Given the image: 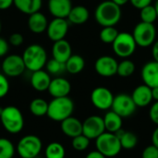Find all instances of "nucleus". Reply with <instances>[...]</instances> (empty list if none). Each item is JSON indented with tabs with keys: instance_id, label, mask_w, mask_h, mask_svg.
<instances>
[{
	"instance_id": "f257e3e1",
	"label": "nucleus",
	"mask_w": 158,
	"mask_h": 158,
	"mask_svg": "<svg viewBox=\"0 0 158 158\" xmlns=\"http://www.w3.org/2000/svg\"><path fill=\"white\" fill-rule=\"evenodd\" d=\"M122 17L121 6L111 0L101 2L95 8L94 19L102 27L116 26Z\"/></svg>"
},
{
	"instance_id": "f03ea898",
	"label": "nucleus",
	"mask_w": 158,
	"mask_h": 158,
	"mask_svg": "<svg viewBox=\"0 0 158 158\" xmlns=\"http://www.w3.org/2000/svg\"><path fill=\"white\" fill-rule=\"evenodd\" d=\"M22 58L26 69H29L31 72L43 69L48 60L46 50L39 44L28 45L23 51Z\"/></svg>"
},
{
	"instance_id": "7ed1b4c3",
	"label": "nucleus",
	"mask_w": 158,
	"mask_h": 158,
	"mask_svg": "<svg viewBox=\"0 0 158 158\" xmlns=\"http://www.w3.org/2000/svg\"><path fill=\"white\" fill-rule=\"evenodd\" d=\"M74 111V103L69 97H58L53 98L48 103L47 117L54 121L61 122L72 115Z\"/></svg>"
},
{
	"instance_id": "20e7f679",
	"label": "nucleus",
	"mask_w": 158,
	"mask_h": 158,
	"mask_svg": "<svg viewBox=\"0 0 158 158\" xmlns=\"http://www.w3.org/2000/svg\"><path fill=\"white\" fill-rule=\"evenodd\" d=\"M0 120L4 129L11 134L19 133L24 127L23 115L21 111L14 106H8L3 108Z\"/></svg>"
},
{
	"instance_id": "39448f33",
	"label": "nucleus",
	"mask_w": 158,
	"mask_h": 158,
	"mask_svg": "<svg viewBox=\"0 0 158 158\" xmlns=\"http://www.w3.org/2000/svg\"><path fill=\"white\" fill-rule=\"evenodd\" d=\"M95 147L106 157H114L118 156L122 147L120 141L116 133L105 131L95 139Z\"/></svg>"
},
{
	"instance_id": "423d86ee",
	"label": "nucleus",
	"mask_w": 158,
	"mask_h": 158,
	"mask_svg": "<svg viewBox=\"0 0 158 158\" xmlns=\"http://www.w3.org/2000/svg\"><path fill=\"white\" fill-rule=\"evenodd\" d=\"M133 38L140 47H150L152 46L156 38V29L153 23L139 22L133 29L132 31Z\"/></svg>"
},
{
	"instance_id": "0eeeda50",
	"label": "nucleus",
	"mask_w": 158,
	"mask_h": 158,
	"mask_svg": "<svg viewBox=\"0 0 158 158\" xmlns=\"http://www.w3.org/2000/svg\"><path fill=\"white\" fill-rule=\"evenodd\" d=\"M43 149L41 139L36 135L23 136L18 143L16 151L21 158H36Z\"/></svg>"
},
{
	"instance_id": "6e6552de",
	"label": "nucleus",
	"mask_w": 158,
	"mask_h": 158,
	"mask_svg": "<svg viewBox=\"0 0 158 158\" xmlns=\"http://www.w3.org/2000/svg\"><path fill=\"white\" fill-rule=\"evenodd\" d=\"M112 48L118 56L125 59L134 54L137 48V44L132 33L122 31L118 33L116 40L113 42Z\"/></svg>"
},
{
	"instance_id": "1a4fd4ad",
	"label": "nucleus",
	"mask_w": 158,
	"mask_h": 158,
	"mask_svg": "<svg viewBox=\"0 0 158 158\" xmlns=\"http://www.w3.org/2000/svg\"><path fill=\"white\" fill-rule=\"evenodd\" d=\"M136 108L137 106L133 102L131 95L127 94H119L114 97L111 110L124 118L132 116L136 111Z\"/></svg>"
},
{
	"instance_id": "9d476101",
	"label": "nucleus",
	"mask_w": 158,
	"mask_h": 158,
	"mask_svg": "<svg viewBox=\"0 0 158 158\" xmlns=\"http://www.w3.org/2000/svg\"><path fill=\"white\" fill-rule=\"evenodd\" d=\"M2 71L6 77H19L26 69L22 56L19 55H8L6 56L1 64Z\"/></svg>"
},
{
	"instance_id": "9b49d317",
	"label": "nucleus",
	"mask_w": 158,
	"mask_h": 158,
	"mask_svg": "<svg viewBox=\"0 0 158 158\" xmlns=\"http://www.w3.org/2000/svg\"><path fill=\"white\" fill-rule=\"evenodd\" d=\"M114 94L106 87H96L91 94V102L99 110H109L112 107Z\"/></svg>"
},
{
	"instance_id": "f8f14e48",
	"label": "nucleus",
	"mask_w": 158,
	"mask_h": 158,
	"mask_svg": "<svg viewBox=\"0 0 158 158\" xmlns=\"http://www.w3.org/2000/svg\"><path fill=\"white\" fill-rule=\"evenodd\" d=\"M105 131L104 118L99 116H90L82 122V134L90 140L97 139Z\"/></svg>"
},
{
	"instance_id": "ddd939ff",
	"label": "nucleus",
	"mask_w": 158,
	"mask_h": 158,
	"mask_svg": "<svg viewBox=\"0 0 158 158\" xmlns=\"http://www.w3.org/2000/svg\"><path fill=\"white\" fill-rule=\"evenodd\" d=\"M69 22L67 19L63 18H54L47 26L46 34L49 40L56 42L65 39L69 31Z\"/></svg>"
},
{
	"instance_id": "4468645a",
	"label": "nucleus",
	"mask_w": 158,
	"mask_h": 158,
	"mask_svg": "<svg viewBox=\"0 0 158 158\" xmlns=\"http://www.w3.org/2000/svg\"><path fill=\"white\" fill-rule=\"evenodd\" d=\"M118 62L111 56H102L98 57L94 63L96 73L105 78H109L117 75Z\"/></svg>"
},
{
	"instance_id": "2eb2a0df",
	"label": "nucleus",
	"mask_w": 158,
	"mask_h": 158,
	"mask_svg": "<svg viewBox=\"0 0 158 158\" xmlns=\"http://www.w3.org/2000/svg\"><path fill=\"white\" fill-rule=\"evenodd\" d=\"M47 91L53 98L69 96L71 91V84L67 79L56 77L52 79Z\"/></svg>"
},
{
	"instance_id": "dca6fc26",
	"label": "nucleus",
	"mask_w": 158,
	"mask_h": 158,
	"mask_svg": "<svg viewBox=\"0 0 158 158\" xmlns=\"http://www.w3.org/2000/svg\"><path fill=\"white\" fill-rule=\"evenodd\" d=\"M142 80L150 88L158 87V62L149 61L143 65L141 71Z\"/></svg>"
},
{
	"instance_id": "f3484780",
	"label": "nucleus",
	"mask_w": 158,
	"mask_h": 158,
	"mask_svg": "<svg viewBox=\"0 0 158 158\" xmlns=\"http://www.w3.org/2000/svg\"><path fill=\"white\" fill-rule=\"evenodd\" d=\"M48 10L54 18L67 19L71 8V0H48Z\"/></svg>"
},
{
	"instance_id": "a211bd4d",
	"label": "nucleus",
	"mask_w": 158,
	"mask_h": 158,
	"mask_svg": "<svg viewBox=\"0 0 158 158\" xmlns=\"http://www.w3.org/2000/svg\"><path fill=\"white\" fill-rule=\"evenodd\" d=\"M131 97L137 107H145L149 106L153 101L152 88L144 83L139 85L133 90Z\"/></svg>"
},
{
	"instance_id": "6ab92c4d",
	"label": "nucleus",
	"mask_w": 158,
	"mask_h": 158,
	"mask_svg": "<svg viewBox=\"0 0 158 158\" xmlns=\"http://www.w3.org/2000/svg\"><path fill=\"white\" fill-rule=\"evenodd\" d=\"M27 23H28V28L31 32L35 34H41L46 31L49 21L44 14L38 11L29 15Z\"/></svg>"
},
{
	"instance_id": "aec40b11",
	"label": "nucleus",
	"mask_w": 158,
	"mask_h": 158,
	"mask_svg": "<svg viewBox=\"0 0 158 158\" xmlns=\"http://www.w3.org/2000/svg\"><path fill=\"white\" fill-rule=\"evenodd\" d=\"M71 55H72L71 45L66 39L54 42V44L52 46L53 58L62 63H66V61L71 56Z\"/></svg>"
},
{
	"instance_id": "412c9836",
	"label": "nucleus",
	"mask_w": 158,
	"mask_h": 158,
	"mask_svg": "<svg viewBox=\"0 0 158 158\" xmlns=\"http://www.w3.org/2000/svg\"><path fill=\"white\" fill-rule=\"evenodd\" d=\"M51 81L50 74L44 69L33 71L31 76V85L37 92L47 91Z\"/></svg>"
},
{
	"instance_id": "4be33fe9",
	"label": "nucleus",
	"mask_w": 158,
	"mask_h": 158,
	"mask_svg": "<svg viewBox=\"0 0 158 158\" xmlns=\"http://www.w3.org/2000/svg\"><path fill=\"white\" fill-rule=\"evenodd\" d=\"M60 128L62 132L71 139L82 134V122L72 116L61 121Z\"/></svg>"
},
{
	"instance_id": "5701e85b",
	"label": "nucleus",
	"mask_w": 158,
	"mask_h": 158,
	"mask_svg": "<svg viewBox=\"0 0 158 158\" xmlns=\"http://www.w3.org/2000/svg\"><path fill=\"white\" fill-rule=\"evenodd\" d=\"M90 17L88 8L84 6H72L67 19L69 23L74 25H82L87 22Z\"/></svg>"
},
{
	"instance_id": "b1692460",
	"label": "nucleus",
	"mask_w": 158,
	"mask_h": 158,
	"mask_svg": "<svg viewBox=\"0 0 158 158\" xmlns=\"http://www.w3.org/2000/svg\"><path fill=\"white\" fill-rule=\"evenodd\" d=\"M103 118H104V123L106 127V131L116 133L119 130L122 129L123 118L113 110L106 112Z\"/></svg>"
},
{
	"instance_id": "393cba45",
	"label": "nucleus",
	"mask_w": 158,
	"mask_h": 158,
	"mask_svg": "<svg viewBox=\"0 0 158 158\" xmlns=\"http://www.w3.org/2000/svg\"><path fill=\"white\" fill-rule=\"evenodd\" d=\"M13 5L19 11L26 15H31L40 11L43 0H14Z\"/></svg>"
},
{
	"instance_id": "a878e982",
	"label": "nucleus",
	"mask_w": 158,
	"mask_h": 158,
	"mask_svg": "<svg viewBox=\"0 0 158 158\" xmlns=\"http://www.w3.org/2000/svg\"><path fill=\"white\" fill-rule=\"evenodd\" d=\"M116 134L120 141L122 148L126 150H131L136 147L138 143V137L135 133L131 131H126L121 129L118 132H116Z\"/></svg>"
},
{
	"instance_id": "bb28decb",
	"label": "nucleus",
	"mask_w": 158,
	"mask_h": 158,
	"mask_svg": "<svg viewBox=\"0 0 158 158\" xmlns=\"http://www.w3.org/2000/svg\"><path fill=\"white\" fill-rule=\"evenodd\" d=\"M66 71L70 74H79L85 67V60L80 55H71V56L66 61Z\"/></svg>"
},
{
	"instance_id": "cd10ccee",
	"label": "nucleus",
	"mask_w": 158,
	"mask_h": 158,
	"mask_svg": "<svg viewBox=\"0 0 158 158\" xmlns=\"http://www.w3.org/2000/svg\"><path fill=\"white\" fill-rule=\"evenodd\" d=\"M30 111L34 117H44L47 115L48 103L43 98H34L30 104Z\"/></svg>"
},
{
	"instance_id": "c85d7f7f",
	"label": "nucleus",
	"mask_w": 158,
	"mask_h": 158,
	"mask_svg": "<svg viewBox=\"0 0 158 158\" xmlns=\"http://www.w3.org/2000/svg\"><path fill=\"white\" fill-rule=\"evenodd\" d=\"M44 156L45 158H65L66 151L60 143L53 142L46 146Z\"/></svg>"
},
{
	"instance_id": "c756f323",
	"label": "nucleus",
	"mask_w": 158,
	"mask_h": 158,
	"mask_svg": "<svg viewBox=\"0 0 158 158\" xmlns=\"http://www.w3.org/2000/svg\"><path fill=\"white\" fill-rule=\"evenodd\" d=\"M135 69H136L135 64L131 60L125 58L124 60H122L121 62L118 63L117 75H118L122 78L131 77L135 72Z\"/></svg>"
},
{
	"instance_id": "7c9ffc66",
	"label": "nucleus",
	"mask_w": 158,
	"mask_h": 158,
	"mask_svg": "<svg viewBox=\"0 0 158 158\" xmlns=\"http://www.w3.org/2000/svg\"><path fill=\"white\" fill-rule=\"evenodd\" d=\"M118 30L115 28V26H109V27H103L99 33L100 40L104 44H112L113 42L116 40L117 36L118 35Z\"/></svg>"
},
{
	"instance_id": "2f4dec72",
	"label": "nucleus",
	"mask_w": 158,
	"mask_h": 158,
	"mask_svg": "<svg viewBox=\"0 0 158 158\" xmlns=\"http://www.w3.org/2000/svg\"><path fill=\"white\" fill-rule=\"evenodd\" d=\"M140 18L143 22L154 24V22L158 19L156 6L151 4V5L142 8L140 10Z\"/></svg>"
},
{
	"instance_id": "473e14b6",
	"label": "nucleus",
	"mask_w": 158,
	"mask_h": 158,
	"mask_svg": "<svg viewBox=\"0 0 158 158\" xmlns=\"http://www.w3.org/2000/svg\"><path fill=\"white\" fill-rule=\"evenodd\" d=\"M16 149L14 144L6 138H0V158H13Z\"/></svg>"
},
{
	"instance_id": "72a5a7b5",
	"label": "nucleus",
	"mask_w": 158,
	"mask_h": 158,
	"mask_svg": "<svg viewBox=\"0 0 158 158\" xmlns=\"http://www.w3.org/2000/svg\"><path fill=\"white\" fill-rule=\"evenodd\" d=\"M45 68H46V71L50 75H59L64 71H66L65 63H62L55 58L47 60L45 64Z\"/></svg>"
},
{
	"instance_id": "f704fd0d",
	"label": "nucleus",
	"mask_w": 158,
	"mask_h": 158,
	"mask_svg": "<svg viewBox=\"0 0 158 158\" xmlns=\"http://www.w3.org/2000/svg\"><path fill=\"white\" fill-rule=\"evenodd\" d=\"M90 142H91V140L89 138H87L83 134H81L77 137L72 138L71 144H72V147L74 150L79 151V152H82V151H85L89 147Z\"/></svg>"
},
{
	"instance_id": "c9c22d12",
	"label": "nucleus",
	"mask_w": 158,
	"mask_h": 158,
	"mask_svg": "<svg viewBox=\"0 0 158 158\" xmlns=\"http://www.w3.org/2000/svg\"><path fill=\"white\" fill-rule=\"evenodd\" d=\"M9 92V81L4 73H0V98L5 97Z\"/></svg>"
},
{
	"instance_id": "e433bc0d",
	"label": "nucleus",
	"mask_w": 158,
	"mask_h": 158,
	"mask_svg": "<svg viewBox=\"0 0 158 158\" xmlns=\"http://www.w3.org/2000/svg\"><path fill=\"white\" fill-rule=\"evenodd\" d=\"M23 42H24V37L19 32H13L9 35L8 44L12 46L19 47L23 44Z\"/></svg>"
},
{
	"instance_id": "4c0bfd02",
	"label": "nucleus",
	"mask_w": 158,
	"mask_h": 158,
	"mask_svg": "<svg viewBox=\"0 0 158 158\" xmlns=\"http://www.w3.org/2000/svg\"><path fill=\"white\" fill-rule=\"evenodd\" d=\"M142 158H158V148L154 144L145 147L143 151Z\"/></svg>"
},
{
	"instance_id": "58836bf2",
	"label": "nucleus",
	"mask_w": 158,
	"mask_h": 158,
	"mask_svg": "<svg viewBox=\"0 0 158 158\" xmlns=\"http://www.w3.org/2000/svg\"><path fill=\"white\" fill-rule=\"evenodd\" d=\"M149 117L151 120L158 126V101H156L149 110Z\"/></svg>"
},
{
	"instance_id": "ea45409f",
	"label": "nucleus",
	"mask_w": 158,
	"mask_h": 158,
	"mask_svg": "<svg viewBox=\"0 0 158 158\" xmlns=\"http://www.w3.org/2000/svg\"><path fill=\"white\" fill-rule=\"evenodd\" d=\"M131 4L137 9H142L152 4L153 0H130Z\"/></svg>"
},
{
	"instance_id": "a19ab883",
	"label": "nucleus",
	"mask_w": 158,
	"mask_h": 158,
	"mask_svg": "<svg viewBox=\"0 0 158 158\" xmlns=\"http://www.w3.org/2000/svg\"><path fill=\"white\" fill-rule=\"evenodd\" d=\"M9 49V44L6 40L0 37V57L5 56Z\"/></svg>"
},
{
	"instance_id": "79ce46f5",
	"label": "nucleus",
	"mask_w": 158,
	"mask_h": 158,
	"mask_svg": "<svg viewBox=\"0 0 158 158\" xmlns=\"http://www.w3.org/2000/svg\"><path fill=\"white\" fill-rule=\"evenodd\" d=\"M14 4V0H0V10L8 9Z\"/></svg>"
},
{
	"instance_id": "37998d69",
	"label": "nucleus",
	"mask_w": 158,
	"mask_h": 158,
	"mask_svg": "<svg viewBox=\"0 0 158 158\" xmlns=\"http://www.w3.org/2000/svg\"><path fill=\"white\" fill-rule=\"evenodd\" d=\"M85 158H106L104 155H102L99 151L95 150V151H92L90 152Z\"/></svg>"
},
{
	"instance_id": "c03bdc74",
	"label": "nucleus",
	"mask_w": 158,
	"mask_h": 158,
	"mask_svg": "<svg viewBox=\"0 0 158 158\" xmlns=\"http://www.w3.org/2000/svg\"><path fill=\"white\" fill-rule=\"evenodd\" d=\"M152 46H153L152 47V55H153L154 60L158 62V41H156Z\"/></svg>"
},
{
	"instance_id": "a18cd8bd",
	"label": "nucleus",
	"mask_w": 158,
	"mask_h": 158,
	"mask_svg": "<svg viewBox=\"0 0 158 158\" xmlns=\"http://www.w3.org/2000/svg\"><path fill=\"white\" fill-rule=\"evenodd\" d=\"M152 143L155 146H156L158 148V126L152 134Z\"/></svg>"
},
{
	"instance_id": "49530a36",
	"label": "nucleus",
	"mask_w": 158,
	"mask_h": 158,
	"mask_svg": "<svg viewBox=\"0 0 158 158\" xmlns=\"http://www.w3.org/2000/svg\"><path fill=\"white\" fill-rule=\"evenodd\" d=\"M152 96H153V100L158 101V87L152 88Z\"/></svg>"
},
{
	"instance_id": "de8ad7c7",
	"label": "nucleus",
	"mask_w": 158,
	"mask_h": 158,
	"mask_svg": "<svg viewBox=\"0 0 158 158\" xmlns=\"http://www.w3.org/2000/svg\"><path fill=\"white\" fill-rule=\"evenodd\" d=\"M112 2H114L115 4H117L119 6H122L124 5H126L128 2H130V0H111Z\"/></svg>"
},
{
	"instance_id": "09e8293b",
	"label": "nucleus",
	"mask_w": 158,
	"mask_h": 158,
	"mask_svg": "<svg viewBox=\"0 0 158 158\" xmlns=\"http://www.w3.org/2000/svg\"><path fill=\"white\" fill-rule=\"evenodd\" d=\"M155 6H156V12H157V18H158V0H156V4H155Z\"/></svg>"
},
{
	"instance_id": "8fccbe9b",
	"label": "nucleus",
	"mask_w": 158,
	"mask_h": 158,
	"mask_svg": "<svg viewBox=\"0 0 158 158\" xmlns=\"http://www.w3.org/2000/svg\"><path fill=\"white\" fill-rule=\"evenodd\" d=\"M1 30H2V24H1V20H0V33H1Z\"/></svg>"
},
{
	"instance_id": "3c124183",
	"label": "nucleus",
	"mask_w": 158,
	"mask_h": 158,
	"mask_svg": "<svg viewBox=\"0 0 158 158\" xmlns=\"http://www.w3.org/2000/svg\"><path fill=\"white\" fill-rule=\"evenodd\" d=\"M2 110H3V108H2V107H0V115H1V113H2Z\"/></svg>"
}]
</instances>
